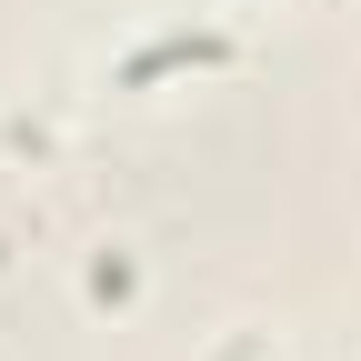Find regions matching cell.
Wrapping results in <instances>:
<instances>
[{
  "instance_id": "6da1fadb",
  "label": "cell",
  "mask_w": 361,
  "mask_h": 361,
  "mask_svg": "<svg viewBox=\"0 0 361 361\" xmlns=\"http://www.w3.org/2000/svg\"><path fill=\"white\" fill-rule=\"evenodd\" d=\"M211 61H231V40H221V30H171V40H151V51H130L111 80H121V90H151L161 71H211Z\"/></svg>"
}]
</instances>
